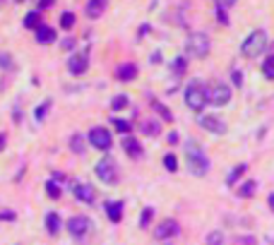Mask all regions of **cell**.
I'll use <instances>...</instances> for the list:
<instances>
[{
  "instance_id": "6da1fadb",
  "label": "cell",
  "mask_w": 274,
  "mask_h": 245,
  "mask_svg": "<svg viewBox=\"0 0 274 245\" xmlns=\"http://www.w3.org/2000/svg\"><path fill=\"white\" fill-rule=\"evenodd\" d=\"M185 156H188V171L192 176H207L209 173V159L195 142L185 144Z\"/></svg>"
},
{
  "instance_id": "7a4b0ae2",
  "label": "cell",
  "mask_w": 274,
  "mask_h": 245,
  "mask_svg": "<svg viewBox=\"0 0 274 245\" xmlns=\"http://www.w3.org/2000/svg\"><path fill=\"white\" fill-rule=\"evenodd\" d=\"M185 104L188 109L200 113V111L207 106V87L200 80H192L188 87H185Z\"/></svg>"
},
{
  "instance_id": "3957f363",
  "label": "cell",
  "mask_w": 274,
  "mask_h": 245,
  "mask_svg": "<svg viewBox=\"0 0 274 245\" xmlns=\"http://www.w3.org/2000/svg\"><path fill=\"white\" fill-rule=\"evenodd\" d=\"M209 48H212L209 36L202 34V31L190 34L188 41H185V51H188V55H192V58H207V55H209Z\"/></svg>"
},
{
  "instance_id": "277c9868",
  "label": "cell",
  "mask_w": 274,
  "mask_h": 245,
  "mask_svg": "<svg viewBox=\"0 0 274 245\" xmlns=\"http://www.w3.org/2000/svg\"><path fill=\"white\" fill-rule=\"evenodd\" d=\"M265 48H267V34H265L262 29H257V31H252L246 41H243L241 53L246 55V58H257Z\"/></svg>"
},
{
  "instance_id": "5b68a950",
  "label": "cell",
  "mask_w": 274,
  "mask_h": 245,
  "mask_svg": "<svg viewBox=\"0 0 274 245\" xmlns=\"http://www.w3.org/2000/svg\"><path fill=\"white\" fill-rule=\"evenodd\" d=\"M96 176H99L104 183H109V185L118 183L120 173H118V163H115V159H113V156H104L101 161L96 163Z\"/></svg>"
},
{
  "instance_id": "8992f818",
  "label": "cell",
  "mask_w": 274,
  "mask_h": 245,
  "mask_svg": "<svg viewBox=\"0 0 274 245\" xmlns=\"http://www.w3.org/2000/svg\"><path fill=\"white\" fill-rule=\"evenodd\" d=\"M231 101V87L224 84V82H217L207 89V104H214V106H226Z\"/></svg>"
},
{
  "instance_id": "52a82bcc",
  "label": "cell",
  "mask_w": 274,
  "mask_h": 245,
  "mask_svg": "<svg viewBox=\"0 0 274 245\" xmlns=\"http://www.w3.org/2000/svg\"><path fill=\"white\" fill-rule=\"evenodd\" d=\"M89 142H91V147H94V149H99V152H109V149H111V144H113V139H111L109 128H101V125H94V128L89 130Z\"/></svg>"
},
{
  "instance_id": "ba28073f",
  "label": "cell",
  "mask_w": 274,
  "mask_h": 245,
  "mask_svg": "<svg viewBox=\"0 0 274 245\" xmlns=\"http://www.w3.org/2000/svg\"><path fill=\"white\" fill-rule=\"evenodd\" d=\"M178 233H181V226H178V221H173V219H166V221H161V223L154 228V238H157V241L176 238Z\"/></svg>"
},
{
  "instance_id": "9c48e42d",
  "label": "cell",
  "mask_w": 274,
  "mask_h": 245,
  "mask_svg": "<svg viewBox=\"0 0 274 245\" xmlns=\"http://www.w3.org/2000/svg\"><path fill=\"white\" fill-rule=\"evenodd\" d=\"M72 195H75L80 202H84V204H91V207H94V200H96L94 185L82 183V180H75V183H72Z\"/></svg>"
},
{
  "instance_id": "30bf717a",
  "label": "cell",
  "mask_w": 274,
  "mask_h": 245,
  "mask_svg": "<svg viewBox=\"0 0 274 245\" xmlns=\"http://www.w3.org/2000/svg\"><path fill=\"white\" fill-rule=\"evenodd\" d=\"M89 228H91V221L87 217H72L68 221V231L72 238H84L89 233Z\"/></svg>"
},
{
  "instance_id": "8fae6325",
  "label": "cell",
  "mask_w": 274,
  "mask_h": 245,
  "mask_svg": "<svg viewBox=\"0 0 274 245\" xmlns=\"http://www.w3.org/2000/svg\"><path fill=\"white\" fill-rule=\"evenodd\" d=\"M68 67L72 75H84L87 67H89V48H84L80 53H75L70 60H68Z\"/></svg>"
},
{
  "instance_id": "7c38bea8",
  "label": "cell",
  "mask_w": 274,
  "mask_h": 245,
  "mask_svg": "<svg viewBox=\"0 0 274 245\" xmlns=\"http://www.w3.org/2000/svg\"><path fill=\"white\" fill-rule=\"evenodd\" d=\"M200 128H205L207 133H214V135H224L226 133L224 120H219L217 115H202L200 118Z\"/></svg>"
},
{
  "instance_id": "4fadbf2b",
  "label": "cell",
  "mask_w": 274,
  "mask_h": 245,
  "mask_svg": "<svg viewBox=\"0 0 274 245\" xmlns=\"http://www.w3.org/2000/svg\"><path fill=\"white\" fill-rule=\"evenodd\" d=\"M115 77L120 82H130L137 77V65L135 63H123L118 70H115Z\"/></svg>"
},
{
  "instance_id": "5bb4252c",
  "label": "cell",
  "mask_w": 274,
  "mask_h": 245,
  "mask_svg": "<svg viewBox=\"0 0 274 245\" xmlns=\"http://www.w3.org/2000/svg\"><path fill=\"white\" fill-rule=\"evenodd\" d=\"M34 34H36V41L39 44H51V41H55V29L46 27V24H39V27L34 29Z\"/></svg>"
},
{
  "instance_id": "9a60e30c",
  "label": "cell",
  "mask_w": 274,
  "mask_h": 245,
  "mask_svg": "<svg viewBox=\"0 0 274 245\" xmlns=\"http://www.w3.org/2000/svg\"><path fill=\"white\" fill-rule=\"evenodd\" d=\"M106 217H109L113 223H118V221L123 219V202H120V200L106 202Z\"/></svg>"
},
{
  "instance_id": "2e32d148",
  "label": "cell",
  "mask_w": 274,
  "mask_h": 245,
  "mask_svg": "<svg viewBox=\"0 0 274 245\" xmlns=\"http://www.w3.org/2000/svg\"><path fill=\"white\" fill-rule=\"evenodd\" d=\"M123 149H125V154L133 156V159H139V156H142V147H139V142H137L135 137H125V139H123Z\"/></svg>"
},
{
  "instance_id": "e0dca14e",
  "label": "cell",
  "mask_w": 274,
  "mask_h": 245,
  "mask_svg": "<svg viewBox=\"0 0 274 245\" xmlns=\"http://www.w3.org/2000/svg\"><path fill=\"white\" fill-rule=\"evenodd\" d=\"M106 10V0H89L87 2V17H101Z\"/></svg>"
},
{
  "instance_id": "ac0fdd59",
  "label": "cell",
  "mask_w": 274,
  "mask_h": 245,
  "mask_svg": "<svg viewBox=\"0 0 274 245\" xmlns=\"http://www.w3.org/2000/svg\"><path fill=\"white\" fill-rule=\"evenodd\" d=\"M46 231H48L51 236H58V231H60V217H58L55 212H48V214H46Z\"/></svg>"
},
{
  "instance_id": "d6986e66",
  "label": "cell",
  "mask_w": 274,
  "mask_h": 245,
  "mask_svg": "<svg viewBox=\"0 0 274 245\" xmlns=\"http://www.w3.org/2000/svg\"><path fill=\"white\" fill-rule=\"evenodd\" d=\"M39 22H41V12H39V10L29 12L27 17H24V27H29V29H36L39 27Z\"/></svg>"
},
{
  "instance_id": "ffe728a7",
  "label": "cell",
  "mask_w": 274,
  "mask_h": 245,
  "mask_svg": "<svg viewBox=\"0 0 274 245\" xmlns=\"http://www.w3.org/2000/svg\"><path fill=\"white\" fill-rule=\"evenodd\" d=\"M255 192H257V183H255V180H248V183H243V185H241L238 195H241V197H252Z\"/></svg>"
},
{
  "instance_id": "44dd1931",
  "label": "cell",
  "mask_w": 274,
  "mask_h": 245,
  "mask_svg": "<svg viewBox=\"0 0 274 245\" xmlns=\"http://www.w3.org/2000/svg\"><path fill=\"white\" fill-rule=\"evenodd\" d=\"M185 67H188L185 58H176V60L171 63V70H173V75H176V77H181V75L185 72Z\"/></svg>"
},
{
  "instance_id": "7402d4cb",
  "label": "cell",
  "mask_w": 274,
  "mask_h": 245,
  "mask_svg": "<svg viewBox=\"0 0 274 245\" xmlns=\"http://www.w3.org/2000/svg\"><path fill=\"white\" fill-rule=\"evenodd\" d=\"M142 133H144V135L157 137L159 135V123H157V120H147V123L142 125Z\"/></svg>"
},
{
  "instance_id": "603a6c76",
  "label": "cell",
  "mask_w": 274,
  "mask_h": 245,
  "mask_svg": "<svg viewBox=\"0 0 274 245\" xmlns=\"http://www.w3.org/2000/svg\"><path fill=\"white\" fill-rule=\"evenodd\" d=\"M60 27L63 29L75 27V12H63V15H60Z\"/></svg>"
},
{
  "instance_id": "cb8c5ba5",
  "label": "cell",
  "mask_w": 274,
  "mask_h": 245,
  "mask_svg": "<svg viewBox=\"0 0 274 245\" xmlns=\"http://www.w3.org/2000/svg\"><path fill=\"white\" fill-rule=\"evenodd\" d=\"M243 173H246V166H243V163H241V166H236V168H233V171H231V176H228V178H226V183H228V185H233V183H236V180H238V178H241V176H243Z\"/></svg>"
},
{
  "instance_id": "d4e9b609",
  "label": "cell",
  "mask_w": 274,
  "mask_h": 245,
  "mask_svg": "<svg viewBox=\"0 0 274 245\" xmlns=\"http://www.w3.org/2000/svg\"><path fill=\"white\" fill-rule=\"evenodd\" d=\"M262 72H265V77H267V80H274V55H270V58L265 60Z\"/></svg>"
},
{
  "instance_id": "484cf974",
  "label": "cell",
  "mask_w": 274,
  "mask_h": 245,
  "mask_svg": "<svg viewBox=\"0 0 274 245\" xmlns=\"http://www.w3.org/2000/svg\"><path fill=\"white\" fill-rule=\"evenodd\" d=\"M125 106H128V96H123V94H120V96H113L111 109H113V111H123Z\"/></svg>"
},
{
  "instance_id": "4316f807",
  "label": "cell",
  "mask_w": 274,
  "mask_h": 245,
  "mask_svg": "<svg viewBox=\"0 0 274 245\" xmlns=\"http://www.w3.org/2000/svg\"><path fill=\"white\" fill-rule=\"evenodd\" d=\"M152 217H154V209H144L142 212V217H139V228H149V221H152Z\"/></svg>"
},
{
  "instance_id": "83f0119b",
  "label": "cell",
  "mask_w": 274,
  "mask_h": 245,
  "mask_svg": "<svg viewBox=\"0 0 274 245\" xmlns=\"http://www.w3.org/2000/svg\"><path fill=\"white\" fill-rule=\"evenodd\" d=\"M152 106H154V111H157V113H161V118H164V120H168V123L173 120V115H171V113L166 111V106H161L157 99H152Z\"/></svg>"
},
{
  "instance_id": "f1b7e54d",
  "label": "cell",
  "mask_w": 274,
  "mask_h": 245,
  "mask_svg": "<svg viewBox=\"0 0 274 245\" xmlns=\"http://www.w3.org/2000/svg\"><path fill=\"white\" fill-rule=\"evenodd\" d=\"M70 147H72V152H77V154H84L82 135H72V137H70Z\"/></svg>"
},
{
  "instance_id": "f546056e",
  "label": "cell",
  "mask_w": 274,
  "mask_h": 245,
  "mask_svg": "<svg viewBox=\"0 0 274 245\" xmlns=\"http://www.w3.org/2000/svg\"><path fill=\"white\" fill-rule=\"evenodd\" d=\"M113 128H115L118 133H130V130H133L130 123H128V120H120V118H113Z\"/></svg>"
},
{
  "instance_id": "4dcf8cb0",
  "label": "cell",
  "mask_w": 274,
  "mask_h": 245,
  "mask_svg": "<svg viewBox=\"0 0 274 245\" xmlns=\"http://www.w3.org/2000/svg\"><path fill=\"white\" fill-rule=\"evenodd\" d=\"M164 166L171 171V173H173V171L178 168V159H176L173 154H166V156H164Z\"/></svg>"
},
{
  "instance_id": "1f68e13d",
  "label": "cell",
  "mask_w": 274,
  "mask_h": 245,
  "mask_svg": "<svg viewBox=\"0 0 274 245\" xmlns=\"http://www.w3.org/2000/svg\"><path fill=\"white\" fill-rule=\"evenodd\" d=\"M46 192H48V197H60V188H58V183H53V180H48L46 183Z\"/></svg>"
},
{
  "instance_id": "d6a6232c",
  "label": "cell",
  "mask_w": 274,
  "mask_h": 245,
  "mask_svg": "<svg viewBox=\"0 0 274 245\" xmlns=\"http://www.w3.org/2000/svg\"><path fill=\"white\" fill-rule=\"evenodd\" d=\"M0 67L2 70H12V58L7 53H0Z\"/></svg>"
},
{
  "instance_id": "836d02e7",
  "label": "cell",
  "mask_w": 274,
  "mask_h": 245,
  "mask_svg": "<svg viewBox=\"0 0 274 245\" xmlns=\"http://www.w3.org/2000/svg\"><path fill=\"white\" fill-rule=\"evenodd\" d=\"M217 20L224 27H228V17H226V7H217Z\"/></svg>"
},
{
  "instance_id": "e575fe53",
  "label": "cell",
  "mask_w": 274,
  "mask_h": 245,
  "mask_svg": "<svg viewBox=\"0 0 274 245\" xmlns=\"http://www.w3.org/2000/svg\"><path fill=\"white\" fill-rule=\"evenodd\" d=\"M46 113H48V101H46V104H41V106L36 109V120H44V118H46Z\"/></svg>"
},
{
  "instance_id": "d590c367",
  "label": "cell",
  "mask_w": 274,
  "mask_h": 245,
  "mask_svg": "<svg viewBox=\"0 0 274 245\" xmlns=\"http://www.w3.org/2000/svg\"><path fill=\"white\" fill-rule=\"evenodd\" d=\"M221 241H224V236H221L219 231H214V233L207 236V243H221Z\"/></svg>"
},
{
  "instance_id": "8d00e7d4",
  "label": "cell",
  "mask_w": 274,
  "mask_h": 245,
  "mask_svg": "<svg viewBox=\"0 0 274 245\" xmlns=\"http://www.w3.org/2000/svg\"><path fill=\"white\" fill-rule=\"evenodd\" d=\"M217 2V7H233L238 0H214Z\"/></svg>"
},
{
  "instance_id": "74e56055",
  "label": "cell",
  "mask_w": 274,
  "mask_h": 245,
  "mask_svg": "<svg viewBox=\"0 0 274 245\" xmlns=\"http://www.w3.org/2000/svg\"><path fill=\"white\" fill-rule=\"evenodd\" d=\"M233 82L241 84V82H243V75H241V72H233Z\"/></svg>"
},
{
  "instance_id": "f35d334b",
  "label": "cell",
  "mask_w": 274,
  "mask_h": 245,
  "mask_svg": "<svg viewBox=\"0 0 274 245\" xmlns=\"http://www.w3.org/2000/svg\"><path fill=\"white\" fill-rule=\"evenodd\" d=\"M75 46V41L72 39H68V41H63V48H72Z\"/></svg>"
},
{
  "instance_id": "ab89813d",
  "label": "cell",
  "mask_w": 274,
  "mask_h": 245,
  "mask_svg": "<svg viewBox=\"0 0 274 245\" xmlns=\"http://www.w3.org/2000/svg\"><path fill=\"white\" fill-rule=\"evenodd\" d=\"M270 209H272V212H274V192H272V195H270Z\"/></svg>"
},
{
  "instance_id": "60d3db41",
  "label": "cell",
  "mask_w": 274,
  "mask_h": 245,
  "mask_svg": "<svg viewBox=\"0 0 274 245\" xmlns=\"http://www.w3.org/2000/svg\"><path fill=\"white\" fill-rule=\"evenodd\" d=\"M2 144H5V137L0 135V149H2Z\"/></svg>"
},
{
  "instance_id": "b9f144b4",
  "label": "cell",
  "mask_w": 274,
  "mask_h": 245,
  "mask_svg": "<svg viewBox=\"0 0 274 245\" xmlns=\"http://www.w3.org/2000/svg\"><path fill=\"white\" fill-rule=\"evenodd\" d=\"M17 2H22V0H17Z\"/></svg>"
}]
</instances>
